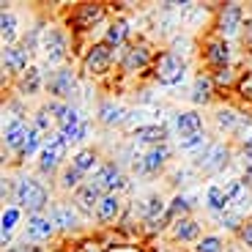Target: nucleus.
<instances>
[{
  "label": "nucleus",
  "mask_w": 252,
  "mask_h": 252,
  "mask_svg": "<svg viewBox=\"0 0 252 252\" xmlns=\"http://www.w3.org/2000/svg\"><path fill=\"white\" fill-rule=\"evenodd\" d=\"M121 211H124V203H121L118 195H104L99 200V208H96V222L99 225H115L121 220Z\"/></svg>",
  "instance_id": "20"
},
{
  "label": "nucleus",
  "mask_w": 252,
  "mask_h": 252,
  "mask_svg": "<svg viewBox=\"0 0 252 252\" xmlns=\"http://www.w3.org/2000/svg\"><path fill=\"white\" fill-rule=\"evenodd\" d=\"M241 181H244L247 187H250V192H252V167H247V170H244V178H241Z\"/></svg>",
  "instance_id": "47"
},
{
  "label": "nucleus",
  "mask_w": 252,
  "mask_h": 252,
  "mask_svg": "<svg viewBox=\"0 0 252 252\" xmlns=\"http://www.w3.org/2000/svg\"><path fill=\"white\" fill-rule=\"evenodd\" d=\"M82 184H85V173H80L74 164H66L61 170V176H58V189H61V192H71V195H74Z\"/></svg>",
  "instance_id": "30"
},
{
  "label": "nucleus",
  "mask_w": 252,
  "mask_h": 252,
  "mask_svg": "<svg viewBox=\"0 0 252 252\" xmlns=\"http://www.w3.org/2000/svg\"><path fill=\"white\" fill-rule=\"evenodd\" d=\"M250 6H252V3H250Z\"/></svg>",
  "instance_id": "49"
},
{
  "label": "nucleus",
  "mask_w": 252,
  "mask_h": 252,
  "mask_svg": "<svg viewBox=\"0 0 252 252\" xmlns=\"http://www.w3.org/2000/svg\"><path fill=\"white\" fill-rule=\"evenodd\" d=\"M154 58H157L154 47L148 44V41H143V38H137L132 44H126V50L121 52L118 69H121V74H126V77L143 74V71H148L154 66Z\"/></svg>",
  "instance_id": "2"
},
{
  "label": "nucleus",
  "mask_w": 252,
  "mask_h": 252,
  "mask_svg": "<svg viewBox=\"0 0 252 252\" xmlns=\"http://www.w3.org/2000/svg\"><path fill=\"white\" fill-rule=\"evenodd\" d=\"M91 184L101 189V195H118L121 189L126 187V176H124V170H121L115 162H104V164L96 167Z\"/></svg>",
  "instance_id": "10"
},
{
  "label": "nucleus",
  "mask_w": 252,
  "mask_h": 252,
  "mask_svg": "<svg viewBox=\"0 0 252 252\" xmlns=\"http://www.w3.org/2000/svg\"><path fill=\"white\" fill-rule=\"evenodd\" d=\"M164 211H167V203H164L159 195H148L145 200H140V208H137L140 222H143V225L148 227L151 233H159V230H164V225H162Z\"/></svg>",
  "instance_id": "13"
},
{
  "label": "nucleus",
  "mask_w": 252,
  "mask_h": 252,
  "mask_svg": "<svg viewBox=\"0 0 252 252\" xmlns=\"http://www.w3.org/2000/svg\"><path fill=\"white\" fill-rule=\"evenodd\" d=\"M8 252H44V250L38 244H28L25 241V244H19V247H8Z\"/></svg>",
  "instance_id": "46"
},
{
  "label": "nucleus",
  "mask_w": 252,
  "mask_h": 252,
  "mask_svg": "<svg viewBox=\"0 0 252 252\" xmlns=\"http://www.w3.org/2000/svg\"><path fill=\"white\" fill-rule=\"evenodd\" d=\"M220 222H222V227H227V230H236V233H239V227L244 225L241 214H239V211H233V208H227L225 214H220Z\"/></svg>",
  "instance_id": "41"
},
{
  "label": "nucleus",
  "mask_w": 252,
  "mask_h": 252,
  "mask_svg": "<svg viewBox=\"0 0 252 252\" xmlns=\"http://www.w3.org/2000/svg\"><path fill=\"white\" fill-rule=\"evenodd\" d=\"M236 94H239L241 101L252 104V71H241L239 82H236Z\"/></svg>",
  "instance_id": "40"
},
{
  "label": "nucleus",
  "mask_w": 252,
  "mask_h": 252,
  "mask_svg": "<svg viewBox=\"0 0 252 252\" xmlns=\"http://www.w3.org/2000/svg\"><path fill=\"white\" fill-rule=\"evenodd\" d=\"M214 124H217V129H220V132H236V129H239V124H241V115L236 113L233 107H220L214 113Z\"/></svg>",
  "instance_id": "32"
},
{
  "label": "nucleus",
  "mask_w": 252,
  "mask_h": 252,
  "mask_svg": "<svg viewBox=\"0 0 252 252\" xmlns=\"http://www.w3.org/2000/svg\"><path fill=\"white\" fill-rule=\"evenodd\" d=\"M176 129L181 137L187 134H195V132H203V115L197 110H184V113L176 115Z\"/></svg>",
  "instance_id": "28"
},
{
  "label": "nucleus",
  "mask_w": 252,
  "mask_h": 252,
  "mask_svg": "<svg viewBox=\"0 0 252 252\" xmlns=\"http://www.w3.org/2000/svg\"><path fill=\"white\" fill-rule=\"evenodd\" d=\"M241 38H244L247 50H250V47H252V17H250V19H244V28H241Z\"/></svg>",
  "instance_id": "44"
},
{
  "label": "nucleus",
  "mask_w": 252,
  "mask_h": 252,
  "mask_svg": "<svg viewBox=\"0 0 252 252\" xmlns=\"http://www.w3.org/2000/svg\"><path fill=\"white\" fill-rule=\"evenodd\" d=\"M241 154H244V159H247V167H252V134L241 143Z\"/></svg>",
  "instance_id": "45"
},
{
  "label": "nucleus",
  "mask_w": 252,
  "mask_h": 252,
  "mask_svg": "<svg viewBox=\"0 0 252 252\" xmlns=\"http://www.w3.org/2000/svg\"><path fill=\"white\" fill-rule=\"evenodd\" d=\"M222 189H225L227 200H230V208H233V206H250L252 192H250V187H247V184L241 181V178H233V181H225V184H222Z\"/></svg>",
  "instance_id": "27"
},
{
  "label": "nucleus",
  "mask_w": 252,
  "mask_h": 252,
  "mask_svg": "<svg viewBox=\"0 0 252 252\" xmlns=\"http://www.w3.org/2000/svg\"><path fill=\"white\" fill-rule=\"evenodd\" d=\"M189 211H192V200L184 197V195H176L170 203H167V211H164V217H162V225L170 227V225H176L178 220H187Z\"/></svg>",
  "instance_id": "24"
},
{
  "label": "nucleus",
  "mask_w": 252,
  "mask_h": 252,
  "mask_svg": "<svg viewBox=\"0 0 252 252\" xmlns=\"http://www.w3.org/2000/svg\"><path fill=\"white\" fill-rule=\"evenodd\" d=\"M44 148V134L38 132L36 126H31V132H28V137H25V143H22V148H19V154L17 157L19 159H31L36 151H41Z\"/></svg>",
  "instance_id": "33"
},
{
  "label": "nucleus",
  "mask_w": 252,
  "mask_h": 252,
  "mask_svg": "<svg viewBox=\"0 0 252 252\" xmlns=\"http://www.w3.org/2000/svg\"><path fill=\"white\" fill-rule=\"evenodd\" d=\"M247 55H250V61H252V47H250V50H247Z\"/></svg>",
  "instance_id": "48"
},
{
  "label": "nucleus",
  "mask_w": 252,
  "mask_h": 252,
  "mask_svg": "<svg viewBox=\"0 0 252 252\" xmlns=\"http://www.w3.org/2000/svg\"><path fill=\"white\" fill-rule=\"evenodd\" d=\"M244 6L241 3H222L217 8V36L222 38H230V36H239L241 28H244Z\"/></svg>",
  "instance_id": "9"
},
{
  "label": "nucleus",
  "mask_w": 252,
  "mask_h": 252,
  "mask_svg": "<svg viewBox=\"0 0 252 252\" xmlns=\"http://www.w3.org/2000/svg\"><path fill=\"white\" fill-rule=\"evenodd\" d=\"M203 61L211 71L214 69H222V66H230V44H227V38L222 36H208L203 41Z\"/></svg>",
  "instance_id": "14"
},
{
  "label": "nucleus",
  "mask_w": 252,
  "mask_h": 252,
  "mask_svg": "<svg viewBox=\"0 0 252 252\" xmlns=\"http://www.w3.org/2000/svg\"><path fill=\"white\" fill-rule=\"evenodd\" d=\"M96 151L94 148H82L80 154H74V159H71V164H74L77 170L80 173H85V176H88V173H94V167H96Z\"/></svg>",
  "instance_id": "37"
},
{
  "label": "nucleus",
  "mask_w": 252,
  "mask_h": 252,
  "mask_svg": "<svg viewBox=\"0 0 252 252\" xmlns=\"http://www.w3.org/2000/svg\"><path fill=\"white\" fill-rule=\"evenodd\" d=\"M0 36H3L6 47H11L14 38H17V17L8 8H3V14H0Z\"/></svg>",
  "instance_id": "35"
},
{
  "label": "nucleus",
  "mask_w": 252,
  "mask_h": 252,
  "mask_svg": "<svg viewBox=\"0 0 252 252\" xmlns=\"http://www.w3.org/2000/svg\"><path fill=\"white\" fill-rule=\"evenodd\" d=\"M31 69V50H25L22 44H11L3 47V71L14 77H22Z\"/></svg>",
  "instance_id": "18"
},
{
  "label": "nucleus",
  "mask_w": 252,
  "mask_h": 252,
  "mask_svg": "<svg viewBox=\"0 0 252 252\" xmlns=\"http://www.w3.org/2000/svg\"><path fill=\"white\" fill-rule=\"evenodd\" d=\"M170 157H173V148L167 143L151 145V148L140 157V162H134V170L143 173V176H157L159 170H164V167H167Z\"/></svg>",
  "instance_id": "12"
},
{
  "label": "nucleus",
  "mask_w": 252,
  "mask_h": 252,
  "mask_svg": "<svg viewBox=\"0 0 252 252\" xmlns=\"http://www.w3.org/2000/svg\"><path fill=\"white\" fill-rule=\"evenodd\" d=\"M101 197H104V195H101V189L94 187L91 181H85L74 195H71V203H74V208L80 211L82 217H96V208H99Z\"/></svg>",
  "instance_id": "17"
},
{
  "label": "nucleus",
  "mask_w": 252,
  "mask_h": 252,
  "mask_svg": "<svg viewBox=\"0 0 252 252\" xmlns=\"http://www.w3.org/2000/svg\"><path fill=\"white\" fill-rule=\"evenodd\" d=\"M52 124H55V118L50 115V110H47V107L36 110V115H33V126H36L38 132L50 137V134H52Z\"/></svg>",
  "instance_id": "39"
},
{
  "label": "nucleus",
  "mask_w": 252,
  "mask_h": 252,
  "mask_svg": "<svg viewBox=\"0 0 252 252\" xmlns=\"http://www.w3.org/2000/svg\"><path fill=\"white\" fill-rule=\"evenodd\" d=\"M192 252H225V241L220 239V236H200V239L195 241V247H192Z\"/></svg>",
  "instance_id": "38"
},
{
  "label": "nucleus",
  "mask_w": 252,
  "mask_h": 252,
  "mask_svg": "<svg viewBox=\"0 0 252 252\" xmlns=\"http://www.w3.org/2000/svg\"><path fill=\"white\" fill-rule=\"evenodd\" d=\"M50 220L58 227V233H74L80 227V211L74 208V203H52L50 206Z\"/></svg>",
  "instance_id": "16"
},
{
  "label": "nucleus",
  "mask_w": 252,
  "mask_h": 252,
  "mask_svg": "<svg viewBox=\"0 0 252 252\" xmlns=\"http://www.w3.org/2000/svg\"><path fill=\"white\" fill-rule=\"evenodd\" d=\"M41 50H44V58L50 63H58L69 55V38L61 28L55 25H47L41 28Z\"/></svg>",
  "instance_id": "11"
},
{
  "label": "nucleus",
  "mask_w": 252,
  "mask_h": 252,
  "mask_svg": "<svg viewBox=\"0 0 252 252\" xmlns=\"http://www.w3.org/2000/svg\"><path fill=\"white\" fill-rule=\"evenodd\" d=\"M96 121L101 126H118L126 121V110L115 99H101L99 107H96Z\"/></svg>",
  "instance_id": "22"
},
{
  "label": "nucleus",
  "mask_w": 252,
  "mask_h": 252,
  "mask_svg": "<svg viewBox=\"0 0 252 252\" xmlns=\"http://www.w3.org/2000/svg\"><path fill=\"white\" fill-rule=\"evenodd\" d=\"M80 91V80L71 69L61 66L52 74H47V94L52 96L55 101H71V96Z\"/></svg>",
  "instance_id": "8"
},
{
  "label": "nucleus",
  "mask_w": 252,
  "mask_h": 252,
  "mask_svg": "<svg viewBox=\"0 0 252 252\" xmlns=\"http://www.w3.org/2000/svg\"><path fill=\"white\" fill-rule=\"evenodd\" d=\"M217 94H220V91H217L211 74H197L195 82H192V96H189V99L195 101L197 107H200V104L206 107V104H211V101H214Z\"/></svg>",
  "instance_id": "21"
},
{
  "label": "nucleus",
  "mask_w": 252,
  "mask_h": 252,
  "mask_svg": "<svg viewBox=\"0 0 252 252\" xmlns=\"http://www.w3.org/2000/svg\"><path fill=\"white\" fill-rule=\"evenodd\" d=\"M66 151H69V143H66L58 132H52L50 137L44 140L41 154H38V173H41V176H55L61 167H66V164H63Z\"/></svg>",
  "instance_id": "5"
},
{
  "label": "nucleus",
  "mask_w": 252,
  "mask_h": 252,
  "mask_svg": "<svg viewBox=\"0 0 252 252\" xmlns=\"http://www.w3.org/2000/svg\"><path fill=\"white\" fill-rule=\"evenodd\" d=\"M230 157H233V151H230L227 143H211L206 151L197 157L195 167L203 173V176H220L227 164H230Z\"/></svg>",
  "instance_id": "7"
},
{
  "label": "nucleus",
  "mask_w": 252,
  "mask_h": 252,
  "mask_svg": "<svg viewBox=\"0 0 252 252\" xmlns=\"http://www.w3.org/2000/svg\"><path fill=\"white\" fill-rule=\"evenodd\" d=\"M17 222H19V208H8L6 214H3V244L8 241V236H11Z\"/></svg>",
  "instance_id": "42"
},
{
  "label": "nucleus",
  "mask_w": 252,
  "mask_h": 252,
  "mask_svg": "<svg viewBox=\"0 0 252 252\" xmlns=\"http://www.w3.org/2000/svg\"><path fill=\"white\" fill-rule=\"evenodd\" d=\"M184 71H187V63L170 50H162L157 52L154 58V66H151V74L159 85H178L184 80Z\"/></svg>",
  "instance_id": "3"
},
{
  "label": "nucleus",
  "mask_w": 252,
  "mask_h": 252,
  "mask_svg": "<svg viewBox=\"0 0 252 252\" xmlns=\"http://www.w3.org/2000/svg\"><path fill=\"white\" fill-rule=\"evenodd\" d=\"M134 143H145V145H162L167 143V129L162 124H148V126H137L132 132Z\"/></svg>",
  "instance_id": "25"
},
{
  "label": "nucleus",
  "mask_w": 252,
  "mask_h": 252,
  "mask_svg": "<svg viewBox=\"0 0 252 252\" xmlns=\"http://www.w3.org/2000/svg\"><path fill=\"white\" fill-rule=\"evenodd\" d=\"M41 88H47V77H44V71L38 69V66H31L25 74L19 77V94L36 96Z\"/></svg>",
  "instance_id": "26"
},
{
  "label": "nucleus",
  "mask_w": 252,
  "mask_h": 252,
  "mask_svg": "<svg viewBox=\"0 0 252 252\" xmlns=\"http://www.w3.org/2000/svg\"><path fill=\"white\" fill-rule=\"evenodd\" d=\"M113 61H115V50L104 41H96L85 50L82 55V74L85 77H104L110 69H113Z\"/></svg>",
  "instance_id": "6"
},
{
  "label": "nucleus",
  "mask_w": 252,
  "mask_h": 252,
  "mask_svg": "<svg viewBox=\"0 0 252 252\" xmlns=\"http://www.w3.org/2000/svg\"><path fill=\"white\" fill-rule=\"evenodd\" d=\"M58 227L52 225L50 214H31L25 222V241L28 244H47L50 239H55Z\"/></svg>",
  "instance_id": "15"
},
{
  "label": "nucleus",
  "mask_w": 252,
  "mask_h": 252,
  "mask_svg": "<svg viewBox=\"0 0 252 252\" xmlns=\"http://www.w3.org/2000/svg\"><path fill=\"white\" fill-rule=\"evenodd\" d=\"M239 77H241V74H236L233 66H222V69H214V71H211V80H214L217 91H222V88H225V91H227V88H236Z\"/></svg>",
  "instance_id": "34"
},
{
  "label": "nucleus",
  "mask_w": 252,
  "mask_h": 252,
  "mask_svg": "<svg viewBox=\"0 0 252 252\" xmlns=\"http://www.w3.org/2000/svg\"><path fill=\"white\" fill-rule=\"evenodd\" d=\"M208 145H211V143L206 140V132H195V134H187V137H181V151L197 154V157L206 151Z\"/></svg>",
  "instance_id": "36"
},
{
  "label": "nucleus",
  "mask_w": 252,
  "mask_h": 252,
  "mask_svg": "<svg viewBox=\"0 0 252 252\" xmlns=\"http://www.w3.org/2000/svg\"><path fill=\"white\" fill-rule=\"evenodd\" d=\"M31 126L22 115H14L11 121L6 124V132H3V143H6V148H11V151L19 154V148H22V143H25L28 132H31Z\"/></svg>",
  "instance_id": "19"
},
{
  "label": "nucleus",
  "mask_w": 252,
  "mask_h": 252,
  "mask_svg": "<svg viewBox=\"0 0 252 252\" xmlns=\"http://www.w3.org/2000/svg\"><path fill=\"white\" fill-rule=\"evenodd\" d=\"M170 239L176 241V244H195V241L200 239V225H197L192 217L178 220L176 225H170Z\"/></svg>",
  "instance_id": "23"
},
{
  "label": "nucleus",
  "mask_w": 252,
  "mask_h": 252,
  "mask_svg": "<svg viewBox=\"0 0 252 252\" xmlns=\"http://www.w3.org/2000/svg\"><path fill=\"white\" fill-rule=\"evenodd\" d=\"M206 206H208V211H214V214H225L227 208H230V200H227L222 184L208 187V192H206Z\"/></svg>",
  "instance_id": "31"
},
{
  "label": "nucleus",
  "mask_w": 252,
  "mask_h": 252,
  "mask_svg": "<svg viewBox=\"0 0 252 252\" xmlns=\"http://www.w3.org/2000/svg\"><path fill=\"white\" fill-rule=\"evenodd\" d=\"M107 19V3H77L69 11V28L74 33H88Z\"/></svg>",
  "instance_id": "4"
},
{
  "label": "nucleus",
  "mask_w": 252,
  "mask_h": 252,
  "mask_svg": "<svg viewBox=\"0 0 252 252\" xmlns=\"http://www.w3.org/2000/svg\"><path fill=\"white\" fill-rule=\"evenodd\" d=\"M126 38H129V22H126L124 17H118V19H113L107 25V31H104V44H110L115 50V47H121V44H126Z\"/></svg>",
  "instance_id": "29"
},
{
  "label": "nucleus",
  "mask_w": 252,
  "mask_h": 252,
  "mask_svg": "<svg viewBox=\"0 0 252 252\" xmlns=\"http://www.w3.org/2000/svg\"><path fill=\"white\" fill-rule=\"evenodd\" d=\"M14 203H17V208L28 211V217L44 214V208L50 206V192L36 178H19L17 187H14Z\"/></svg>",
  "instance_id": "1"
},
{
  "label": "nucleus",
  "mask_w": 252,
  "mask_h": 252,
  "mask_svg": "<svg viewBox=\"0 0 252 252\" xmlns=\"http://www.w3.org/2000/svg\"><path fill=\"white\" fill-rule=\"evenodd\" d=\"M236 236H239V241H241V244H244V247H250V250H252V220H250V222L244 220V225L239 227V233H236Z\"/></svg>",
  "instance_id": "43"
}]
</instances>
